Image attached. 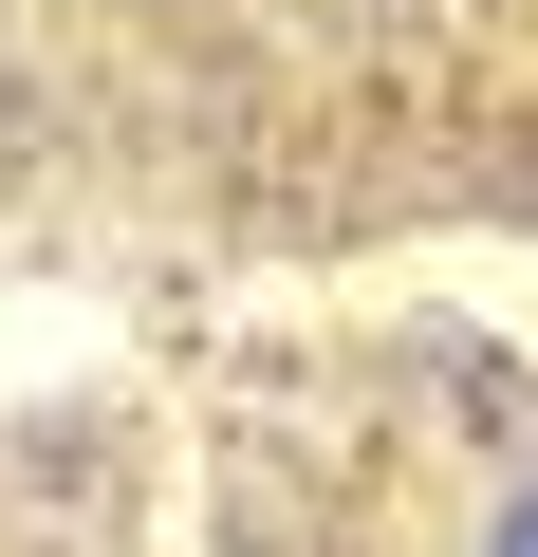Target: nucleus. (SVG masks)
<instances>
[{
	"label": "nucleus",
	"instance_id": "f257e3e1",
	"mask_svg": "<svg viewBox=\"0 0 538 557\" xmlns=\"http://www.w3.org/2000/svg\"><path fill=\"white\" fill-rule=\"evenodd\" d=\"M501 557H538V465H520V502H501Z\"/></svg>",
	"mask_w": 538,
	"mask_h": 557
}]
</instances>
